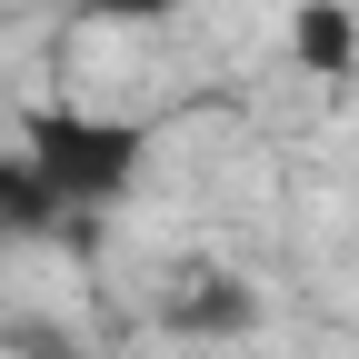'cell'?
<instances>
[{
    "label": "cell",
    "instance_id": "1",
    "mask_svg": "<svg viewBox=\"0 0 359 359\" xmlns=\"http://www.w3.org/2000/svg\"><path fill=\"white\" fill-rule=\"evenodd\" d=\"M290 60L309 80H349L359 70V11L349 0H299L290 11Z\"/></svg>",
    "mask_w": 359,
    "mask_h": 359
}]
</instances>
